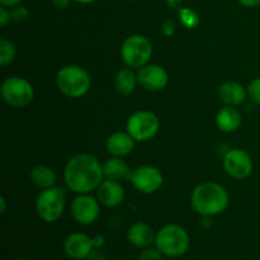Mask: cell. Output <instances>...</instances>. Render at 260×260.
I'll return each mask as SVG.
<instances>
[{
	"label": "cell",
	"instance_id": "cell-1",
	"mask_svg": "<svg viewBox=\"0 0 260 260\" xmlns=\"http://www.w3.org/2000/svg\"><path fill=\"white\" fill-rule=\"evenodd\" d=\"M66 187L78 194L96 190L104 180L103 164L90 154H78L71 157L63 170Z\"/></svg>",
	"mask_w": 260,
	"mask_h": 260
},
{
	"label": "cell",
	"instance_id": "cell-2",
	"mask_svg": "<svg viewBox=\"0 0 260 260\" xmlns=\"http://www.w3.org/2000/svg\"><path fill=\"white\" fill-rule=\"evenodd\" d=\"M229 200L228 190L213 182L201 183L190 196L193 210L203 217H212L222 213L228 208Z\"/></svg>",
	"mask_w": 260,
	"mask_h": 260
},
{
	"label": "cell",
	"instance_id": "cell-3",
	"mask_svg": "<svg viewBox=\"0 0 260 260\" xmlns=\"http://www.w3.org/2000/svg\"><path fill=\"white\" fill-rule=\"evenodd\" d=\"M190 239L184 228L175 223H169L156 233L154 245L168 258H179L189 249Z\"/></svg>",
	"mask_w": 260,
	"mask_h": 260
},
{
	"label": "cell",
	"instance_id": "cell-4",
	"mask_svg": "<svg viewBox=\"0 0 260 260\" xmlns=\"http://www.w3.org/2000/svg\"><path fill=\"white\" fill-rule=\"evenodd\" d=\"M56 85L63 95L69 98H81L90 89L91 79L88 71L81 66L68 65L57 71Z\"/></svg>",
	"mask_w": 260,
	"mask_h": 260
},
{
	"label": "cell",
	"instance_id": "cell-5",
	"mask_svg": "<svg viewBox=\"0 0 260 260\" xmlns=\"http://www.w3.org/2000/svg\"><path fill=\"white\" fill-rule=\"evenodd\" d=\"M66 190L65 188L51 187L41 190L36 200V212L38 217L47 223L58 221L65 211Z\"/></svg>",
	"mask_w": 260,
	"mask_h": 260
},
{
	"label": "cell",
	"instance_id": "cell-6",
	"mask_svg": "<svg viewBox=\"0 0 260 260\" xmlns=\"http://www.w3.org/2000/svg\"><path fill=\"white\" fill-rule=\"evenodd\" d=\"M121 56L126 66L131 69H141L147 65L152 56V43L142 35H131L123 41Z\"/></svg>",
	"mask_w": 260,
	"mask_h": 260
},
{
	"label": "cell",
	"instance_id": "cell-7",
	"mask_svg": "<svg viewBox=\"0 0 260 260\" xmlns=\"http://www.w3.org/2000/svg\"><path fill=\"white\" fill-rule=\"evenodd\" d=\"M2 98L8 106L14 108L27 107L35 98V89L32 84L20 76H10L2 84L0 89Z\"/></svg>",
	"mask_w": 260,
	"mask_h": 260
},
{
	"label": "cell",
	"instance_id": "cell-8",
	"mask_svg": "<svg viewBox=\"0 0 260 260\" xmlns=\"http://www.w3.org/2000/svg\"><path fill=\"white\" fill-rule=\"evenodd\" d=\"M160 128V121L150 111H137L128 117L126 129L135 141L145 142L154 139Z\"/></svg>",
	"mask_w": 260,
	"mask_h": 260
},
{
	"label": "cell",
	"instance_id": "cell-9",
	"mask_svg": "<svg viewBox=\"0 0 260 260\" xmlns=\"http://www.w3.org/2000/svg\"><path fill=\"white\" fill-rule=\"evenodd\" d=\"M135 188L144 194H152L161 188L164 177L156 167L142 165L132 170L128 178Z\"/></svg>",
	"mask_w": 260,
	"mask_h": 260
},
{
	"label": "cell",
	"instance_id": "cell-10",
	"mask_svg": "<svg viewBox=\"0 0 260 260\" xmlns=\"http://www.w3.org/2000/svg\"><path fill=\"white\" fill-rule=\"evenodd\" d=\"M70 212L76 222L89 226L95 222L101 215V202L89 193L79 194L71 203Z\"/></svg>",
	"mask_w": 260,
	"mask_h": 260
},
{
	"label": "cell",
	"instance_id": "cell-11",
	"mask_svg": "<svg viewBox=\"0 0 260 260\" xmlns=\"http://www.w3.org/2000/svg\"><path fill=\"white\" fill-rule=\"evenodd\" d=\"M253 159L241 149H233L223 157V168L230 177L235 179H245L253 172Z\"/></svg>",
	"mask_w": 260,
	"mask_h": 260
},
{
	"label": "cell",
	"instance_id": "cell-12",
	"mask_svg": "<svg viewBox=\"0 0 260 260\" xmlns=\"http://www.w3.org/2000/svg\"><path fill=\"white\" fill-rule=\"evenodd\" d=\"M137 80L144 89L149 91H160L169 83L168 71L156 63H147L137 71Z\"/></svg>",
	"mask_w": 260,
	"mask_h": 260
},
{
	"label": "cell",
	"instance_id": "cell-13",
	"mask_svg": "<svg viewBox=\"0 0 260 260\" xmlns=\"http://www.w3.org/2000/svg\"><path fill=\"white\" fill-rule=\"evenodd\" d=\"M93 250V240L84 233L70 234L63 241V251L68 258L73 260L88 259Z\"/></svg>",
	"mask_w": 260,
	"mask_h": 260
},
{
	"label": "cell",
	"instance_id": "cell-14",
	"mask_svg": "<svg viewBox=\"0 0 260 260\" xmlns=\"http://www.w3.org/2000/svg\"><path fill=\"white\" fill-rule=\"evenodd\" d=\"M96 197L101 205L106 207H117L124 200L123 185L119 180L104 179L96 189Z\"/></svg>",
	"mask_w": 260,
	"mask_h": 260
},
{
	"label": "cell",
	"instance_id": "cell-15",
	"mask_svg": "<svg viewBox=\"0 0 260 260\" xmlns=\"http://www.w3.org/2000/svg\"><path fill=\"white\" fill-rule=\"evenodd\" d=\"M127 240L135 248L145 249L152 246L156 240V233L146 222H135L127 231Z\"/></svg>",
	"mask_w": 260,
	"mask_h": 260
},
{
	"label": "cell",
	"instance_id": "cell-16",
	"mask_svg": "<svg viewBox=\"0 0 260 260\" xmlns=\"http://www.w3.org/2000/svg\"><path fill=\"white\" fill-rule=\"evenodd\" d=\"M135 140L128 132H114L107 139L106 147L107 151L112 156L124 157L134 151Z\"/></svg>",
	"mask_w": 260,
	"mask_h": 260
},
{
	"label": "cell",
	"instance_id": "cell-17",
	"mask_svg": "<svg viewBox=\"0 0 260 260\" xmlns=\"http://www.w3.org/2000/svg\"><path fill=\"white\" fill-rule=\"evenodd\" d=\"M218 96L226 106L238 107L246 101L248 89L236 81H226L218 88Z\"/></svg>",
	"mask_w": 260,
	"mask_h": 260
},
{
	"label": "cell",
	"instance_id": "cell-18",
	"mask_svg": "<svg viewBox=\"0 0 260 260\" xmlns=\"http://www.w3.org/2000/svg\"><path fill=\"white\" fill-rule=\"evenodd\" d=\"M243 116L236 107L225 106L216 114V124L222 132H234L241 126Z\"/></svg>",
	"mask_w": 260,
	"mask_h": 260
},
{
	"label": "cell",
	"instance_id": "cell-19",
	"mask_svg": "<svg viewBox=\"0 0 260 260\" xmlns=\"http://www.w3.org/2000/svg\"><path fill=\"white\" fill-rule=\"evenodd\" d=\"M132 170L128 164L123 160V157L112 156L103 162V173L106 179L121 180L128 179Z\"/></svg>",
	"mask_w": 260,
	"mask_h": 260
},
{
	"label": "cell",
	"instance_id": "cell-20",
	"mask_svg": "<svg viewBox=\"0 0 260 260\" xmlns=\"http://www.w3.org/2000/svg\"><path fill=\"white\" fill-rule=\"evenodd\" d=\"M30 182L40 189H47V188L55 187L57 182L55 172L47 165H36L32 168L29 173Z\"/></svg>",
	"mask_w": 260,
	"mask_h": 260
},
{
	"label": "cell",
	"instance_id": "cell-21",
	"mask_svg": "<svg viewBox=\"0 0 260 260\" xmlns=\"http://www.w3.org/2000/svg\"><path fill=\"white\" fill-rule=\"evenodd\" d=\"M137 83H139L137 74H135L134 69L128 68V66L121 69L114 78V86L121 95H129L134 93Z\"/></svg>",
	"mask_w": 260,
	"mask_h": 260
},
{
	"label": "cell",
	"instance_id": "cell-22",
	"mask_svg": "<svg viewBox=\"0 0 260 260\" xmlns=\"http://www.w3.org/2000/svg\"><path fill=\"white\" fill-rule=\"evenodd\" d=\"M15 56H17L15 46L10 41L2 38L0 40V65L5 66L13 62L15 60Z\"/></svg>",
	"mask_w": 260,
	"mask_h": 260
},
{
	"label": "cell",
	"instance_id": "cell-23",
	"mask_svg": "<svg viewBox=\"0 0 260 260\" xmlns=\"http://www.w3.org/2000/svg\"><path fill=\"white\" fill-rule=\"evenodd\" d=\"M179 17L183 24L189 28V29L196 28L200 23V18H198L197 13L193 12L192 9H188V8H183V9L179 10Z\"/></svg>",
	"mask_w": 260,
	"mask_h": 260
},
{
	"label": "cell",
	"instance_id": "cell-24",
	"mask_svg": "<svg viewBox=\"0 0 260 260\" xmlns=\"http://www.w3.org/2000/svg\"><path fill=\"white\" fill-rule=\"evenodd\" d=\"M139 260H162V254L156 246L155 248L149 246V248L142 249L139 255Z\"/></svg>",
	"mask_w": 260,
	"mask_h": 260
},
{
	"label": "cell",
	"instance_id": "cell-25",
	"mask_svg": "<svg viewBox=\"0 0 260 260\" xmlns=\"http://www.w3.org/2000/svg\"><path fill=\"white\" fill-rule=\"evenodd\" d=\"M246 89H248V95L250 96L251 101H254L260 106V76L254 79Z\"/></svg>",
	"mask_w": 260,
	"mask_h": 260
},
{
	"label": "cell",
	"instance_id": "cell-26",
	"mask_svg": "<svg viewBox=\"0 0 260 260\" xmlns=\"http://www.w3.org/2000/svg\"><path fill=\"white\" fill-rule=\"evenodd\" d=\"M29 15V12H28L27 8L24 7H14L12 10H10V18L14 22H23L25 20Z\"/></svg>",
	"mask_w": 260,
	"mask_h": 260
},
{
	"label": "cell",
	"instance_id": "cell-27",
	"mask_svg": "<svg viewBox=\"0 0 260 260\" xmlns=\"http://www.w3.org/2000/svg\"><path fill=\"white\" fill-rule=\"evenodd\" d=\"M10 20H12V18H10V12H8L7 7H3L2 5V8H0V25H2V27H5Z\"/></svg>",
	"mask_w": 260,
	"mask_h": 260
},
{
	"label": "cell",
	"instance_id": "cell-28",
	"mask_svg": "<svg viewBox=\"0 0 260 260\" xmlns=\"http://www.w3.org/2000/svg\"><path fill=\"white\" fill-rule=\"evenodd\" d=\"M161 30L165 36H172L173 33L175 32L174 22H172V20H167V22L162 23Z\"/></svg>",
	"mask_w": 260,
	"mask_h": 260
},
{
	"label": "cell",
	"instance_id": "cell-29",
	"mask_svg": "<svg viewBox=\"0 0 260 260\" xmlns=\"http://www.w3.org/2000/svg\"><path fill=\"white\" fill-rule=\"evenodd\" d=\"M91 240H93L94 249H101L102 246L104 245V243H106V241H104V238L102 235L94 236V238H91Z\"/></svg>",
	"mask_w": 260,
	"mask_h": 260
},
{
	"label": "cell",
	"instance_id": "cell-30",
	"mask_svg": "<svg viewBox=\"0 0 260 260\" xmlns=\"http://www.w3.org/2000/svg\"><path fill=\"white\" fill-rule=\"evenodd\" d=\"M71 0H52V4L55 5L57 9H66L70 4Z\"/></svg>",
	"mask_w": 260,
	"mask_h": 260
},
{
	"label": "cell",
	"instance_id": "cell-31",
	"mask_svg": "<svg viewBox=\"0 0 260 260\" xmlns=\"http://www.w3.org/2000/svg\"><path fill=\"white\" fill-rule=\"evenodd\" d=\"M86 260H106V258H104V255L98 250V249H94Z\"/></svg>",
	"mask_w": 260,
	"mask_h": 260
},
{
	"label": "cell",
	"instance_id": "cell-32",
	"mask_svg": "<svg viewBox=\"0 0 260 260\" xmlns=\"http://www.w3.org/2000/svg\"><path fill=\"white\" fill-rule=\"evenodd\" d=\"M23 0H0V4L3 7H17L18 4H20Z\"/></svg>",
	"mask_w": 260,
	"mask_h": 260
},
{
	"label": "cell",
	"instance_id": "cell-33",
	"mask_svg": "<svg viewBox=\"0 0 260 260\" xmlns=\"http://www.w3.org/2000/svg\"><path fill=\"white\" fill-rule=\"evenodd\" d=\"M243 5L249 8H254V7H258L260 5V0H239Z\"/></svg>",
	"mask_w": 260,
	"mask_h": 260
},
{
	"label": "cell",
	"instance_id": "cell-34",
	"mask_svg": "<svg viewBox=\"0 0 260 260\" xmlns=\"http://www.w3.org/2000/svg\"><path fill=\"white\" fill-rule=\"evenodd\" d=\"M5 211H7V200L5 197H0V213L4 215Z\"/></svg>",
	"mask_w": 260,
	"mask_h": 260
},
{
	"label": "cell",
	"instance_id": "cell-35",
	"mask_svg": "<svg viewBox=\"0 0 260 260\" xmlns=\"http://www.w3.org/2000/svg\"><path fill=\"white\" fill-rule=\"evenodd\" d=\"M73 2L79 3V4H90V3H94L95 0H73Z\"/></svg>",
	"mask_w": 260,
	"mask_h": 260
},
{
	"label": "cell",
	"instance_id": "cell-36",
	"mask_svg": "<svg viewBox=\"0 0 260 260\" xmlns=\"http://www.w3.org/2000/svg\"><path fill=\"white\" fill-rule=\"evenodd\" d=\"M15 260H27V259H24V258H18V259H15Z\"/></svg>",
	"mask_w": 260,
	"mask_h": 260
}]
</instances>
